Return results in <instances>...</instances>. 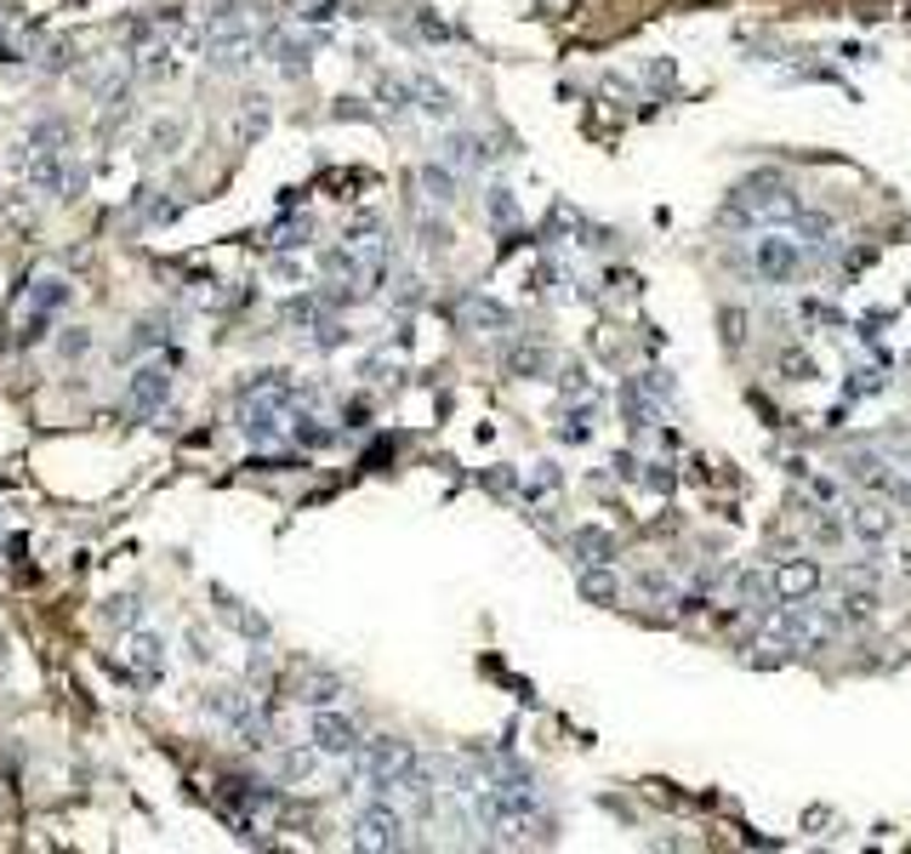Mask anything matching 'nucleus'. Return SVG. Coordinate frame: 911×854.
Segmentation results:
<instances>
[{
    "instance_id": "obj_17",
    "label": "nucleus",
    "mask_w": 911,
    "mask_h": 854,
    "mask_svg": "<svg viewBox=\"0 0 911 854\" xmlns=\"http://www.w3.org/2000/svg\"><path fill=\"white\" fill-rule=\"evenodd\" d=\"M313 763H320V752H313V747H286L280 752V774H286V781H308Z\"/></svg>"
},
{
    "instance_id": "obj_18",
    "label": "nucleus",
    "mask_w": 911,
    "mask_h": 854,
    "mask_svg": "<svg viewBox=\"0 0 911 854\" xmlns=\"http://www.w3.org/2000/svg\"><path fill=\"white\" fill-rule=\"evenodd\" d=\"M576 553H581L587 564H610V553H615V541H610L604 530H581V535H576Z\"/></svg>"
},
{
    "instance_id": "obj_20",
    "label": "nucleus",
    "mask_w": 911,
    "mask_h": 854,
    "mask_svg": "<svg viewBox=\"0 0 911 854\" xmlns=\"http://www.w3.org/2000/svg\"><path fill=\"white\" fill-rule=\"evenodd\" d=\"M108 621H121V627H137V621H143V604H137V593H121V598H108Z\"/></svg>"
},
{
    "instance_id": "obj_9",
    "label": "nucleus",
    "mask_w": 911,
    "mask_h": 854,
    "mask_svg": "<svg viewBox=\"0 0 911 854\" xmlns=\"http://www.w3.org/2000/svg\"><path fill=\"white\" fill-rule=\"evenodd\" d=\"M126 662H132V673H137L143 684H161V678H166V644L154 638V633H137L132 649H126Z\"/></svg>"
},
{
    "instance_id": "obj_11",
    "label": "nucleus",
    "mask_w": 911,
    "mask_h": 854,
    "mask_svg": "<svg viewBox=\"0 0 911 854\" xmlns=\"http://www.w3.org/2000/svg\"><path fill=\"white\" fill-rule=\"evenodd\" d=\"M815 587H820V564H809V559H804V564H786V570L775 575V593H780L786 604H798V598H809Z\"/></svg>"
},
{
    "instance_id": "obj_6",
    "label": "nucleus",
    "mask_w": 911,
    "mask_h": 854,
    "mask_svg": "<svg viewBox=\"0 0 911 854\" xmlns=\"http://www.w3.org/2000/svg\"><path fill=\"white\" fill-rule=\"evenodd\" d=\"M166 399H172V371H166V360H148V365H137V371L126 376V416L148 421V416L166 410Z\"/></svg>"
},
{
    "instance_id": "obj_15",
    "label": "nucleus",
    "mask_w": 911,
    "mask_h": 854,
    "mask_svg": "<svg viewBox=\"0 0 911 854\" xmlns=\"http://www.w3.org/2000/svg\"><path fill=\"white\" fill-rule=\"evenodd\" d=\"M843 530H849V535H860V541H883V535L894 530V519H889L883 508H855Z\"/></svg>"
},
{
    "instance_id": "obj_25",
    "label": "nucleus",
    "mask_w": 911,
    "mask_h": 854,
    "mask_svg": "<svg viewBox=\"0 0 911 854\" xmlns=\"http://www.w3.org/2000/svg\"><path fill=\"white\" fill-rule=\"evenodd\" d=\"M86 347H92V336H86V331H74V336H63V354H86Z\"/></svg>"
},
{
    "instance_id": "obj_21",
    "label": "nucleus",
    "mask_w": 911,
    "mask_h": 854,
    "mask_svg": "<svg viewBox=\"0 0 911 854\" xmlns=\"http://www.w3.org/2000/svg\"><path fill=\"white\" fill-rule=\"evenodd\" d=\"M581 593H587V598H599V604H610V598H615V581L604 575V564L581 575Z\"/></svg>"
},
{
    "instance_id": "obj_3",
    "label": "nucleus",
    "mask_w": 911,
    "mask_h": 854,
    "mask_svg": "<svg viewBox=\"0 0 911 854\" xmlns=\"http://www.w3.org/2000/svg\"><path fill=\"white\" fill-rule=\"evenodd\" d=\"M206 58L217 69H246L257 58V23L240 12H211V34H206Z\"/></svg>"
},
{
    "instance_id": "obj_12",
    "label": "nucleus",
    "mask_w": 911,
    "mask_h": 854,
    "mask_svg": "<svg viewBox=\"0 0 911 854\" xmlns=\"http://www.w3.org/2000/svg\"><path fill=\"white\" fill-rule=\"evenodd\" d=\"M411 97H416V108L427 114V121H451V114H456V97L439 81H411Z\"/></svg>"
},
{
    "instance_id": "obj_8",
    "label": "nucleus",
    "mask_w": 911,
    "mask_h": 854,
    "mask_svg": "<svg viewBox=\"0 0 911 854\" xmlns=\"http://www.w3.org/2000/svg\"><path fill=\"white\" fill-rule=\"evenodd\" d=\"M29 183L41 188V194H58V200H69L74 188H81L86 177L69 166V148H29V160H23Z\"/></svg>"
},
{
    "instance_id": "obj_23",
    "label": "nucleus",
    "mask_w": 911,
    "mask_h": 854,
    "mask_svg": "<svg viewBox=\"0 0 911 854\" xmlns=\"http://www.w3.org/2000/svg\"><path fill=\"white\" fill-rule=\"evenodd\" d=\"M815 535H820V541H843V519L820 513V519H815Z\"/></svg>"
},
{
    "instance_id": "obj_19",
    "label": "nucleus",
    "mask_w": 911,
    "mask_h": 854,
    "mask_svg": "<svg viewBox=\"0 0 911 854\" xmlns=\"http://www.w3.org/2000/svg\"><path fill=\"white\" fill-rule=\"evenodd\" d=\"M422 188L433 200H456V171L451 166H422Z\"/></svg>"
},
{
    "instance_id": "obj_4",
    "label": "nucleus",
    "mask_w": 911,
    "mask_h": 854,
    "mask_svg": "<svg viewBox=\"0 0 911 854\" xmlns=\"http://www.w3.org/2000/svg\"><path fill=\"white\" fill-rule=\"evenodd\" d=\"M308 747L320 752V758H360L365 735H360V723H353L348 712H337V707H313V723H308Z\"/></svg>"
},
{
    "instance_id": "obj_5",
    "label": "nucleus",
    "mask_w": 911,
    "mask_h": 854,
    "mask_svg": "<svg viewBox=\"0 0 911 854\" xmlns=\"http://www.w3.org/2000/svg\"><path fill=\"white\" fill-rule=\"evenodd\" d=\"M353 848H405V814L393 809L387 798L365 803L360 814H353Z\"/></svg>"
},
{
    "instance_id": "obj_1",
    "label": "nucleus",
    "mask_w": 911,
    "mask_h": 854,
    "mask_svg": "<svg viewBox=\"0 0 911 854\" xmlns=\"http://www.w3.org/2000/svg\"><path fill=\"white\" fill-rule=\"evenodd\" d=\"M360 763H365V787H371V798L405 792V781L422 769V758L411 752V741H393V735H376V741H365V747H360Z\"/></svg>"
},
{
    "instance_id": "obj_13",
    "label": "nucleus",
    "mask_w": 911,
    "mask_h": 854,
    "mask_svg": "<svg viewBox=\"0 0 911 854\" xmlns=\"http://www.w3.org/2000/svg\"><path fill=\"white\" fill-rule=\"evenodd\" d=\"M445 154H451V166H490V160H496V148H490L485 137H473V132H456V137L445 143Z\"/></svg>"
},
{
    "instance_id": "obj_7",
    "label": "nucleus",
    "mask_w": 911,
    "mask_h": 854,
    "mask_svg": "<svg viewBox=\"0 0 911 854\" xmlns=\"http://www.w3.org/2000/svg\"><path fill=\"white\" fill-rule=\"evenodd\" d=\"M798 268H804V246L798 240H786V235L752 240V274H758L764 285H786Z\"/></svg>"
},
{
    "instance_id": "obj_24",
    "label": "nucleus",
    "mask_w": 911,
    "mask_h": 854,
    "mask_svg": "<svg viewBox=\"0 0 911 854\" xmlns=\"http://www.w3.org/2000/svg\"><path fill=\"white\" fill-rule=\"evenodd\" d=\"M490 217H496V222H513V194H507V188H496V200H490Z\"/></svg>"
},
{
    "instance_id": "obj_22",
    "label": "nucleus",
    "mask_w": 911,
    "mask_h": 854,
    "mask_svg": "<svg viewBox=\"0 0 911 854\" xmlns=\"http://www.w3.org/2000/svg\"><path fill=\"white\" fill-rule=\"evenodd\" d=\"M467 320H473V325H496V331H501V325H507V308H496V302H467Z\"/></svg>"
},
{
    "instance_id": "obj_14",
    "label": "nucleus",
    "mask_w": 911,
    "mask_h": 854,
    "mask_svg": "<svg viewBox=\"0 0 911 854\" xmlns=\"http://www.w3.org/2000/svg\"><path fill=\"white\" fill-rule=\"evenodd\" d=\"M63 302H69V285H63L58 274H46V280H34V285H29V314H46V320H52Z\"/></svg>"
},
{
    "instance_id": "obj_2",
    "label": "nucleus",
    "mask_w": 911,
    "mask_h": 854,
    "mask_svg": "<svg viewBox=\"0 0 911 854\" xmlns=\"http://www.w3.org/2000/svg\"><path fill=\"white\" fill-rule=\"evenodd\" d=\"M804 206L791 200V188L780 177H758V183H746L735 200H729V217L735 222H791Z\"/></svg>"
},
{
    "instance_id": "obj_10",
    "label": "nucleus",
    "mask_w": 911,
    "mask_h": 854,
    "mask_svg": "<svg viewBox=\"0 0 911 854\" xmlns=\"http://www.w3.org/2000/svg\"><path fill=\"white\" fill-rule=\"evenodd\" d=\"M291 695L302 707H337V695H342V678L337 673H297Z\"/></svg>"
},
{
    "instance_id": "obj_16",
    "label": "nucleus",
    "mask_w": 911,
    "mask_h": 854,
    "mask_svg": "<svg viewBox=\"0 0 911 854\" xmlns=\"http://www.w3.org/2000/svg\"><path fill=\"white\" fill-rule=\"evenodd\" d=\"M849 473L866 479V485H889V479H894V473L883 468V456H878V450H855V456H849Z\"/></svg>"
}]
</instances>
